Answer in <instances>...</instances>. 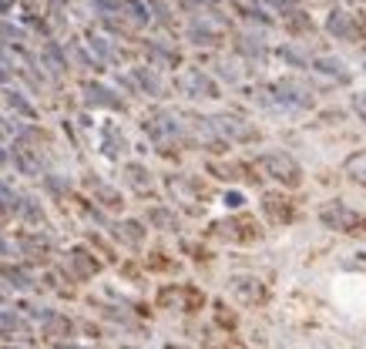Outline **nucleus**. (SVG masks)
<instances>
[{"instance_id":"nucleus-18","label":"nucleus","mask_w":366,"mask_h":349,"mask_svg":"<svg viewBox=\"0 0 366 349\" xmlns=\"http://www.w3.org/2000/svg\"><path fill=\"white\" fill-rule=\"evenodd\" d=\"M84 91H88V101H94V105H107V107L118 105V101L111 98V91H107V88H101V84H88Z\"/></svg>"},{"instance_id":"nucleus-7","label":"nucleus","mask_w":366,"mask_h":349,"mask_svg":"<svg viewBox=\"0 0 366 349\" xmlns=\"http://www.w3.org/2000/svg\"><path fill=\"white\" fill-rule=\"evenodd\" d=\"M148 131L158 141H171V138L182 135V124H178V118H171V114H162V118H152L148 121Z\"/></svg>"},{"instance_id":"nucleus-26","label":"nucleus","mask_w":366,"mask_h":349,"mask_svg":"<svg viewBox=\"0 0 366 349\" xmlns=\"http://www.w3.org/2000/svg\"><path fill=\"white\" fill-rule=\"evenodd\" d=\"M4 349H14V346H4Z\"/></svg>"},{"instance_id":"nucleus-6","label":"nucleus","mask_w":366,"mask_h":349,"mask_svg":"<svg viewBox=\"0 0 366 349\" xmlns=\"http://www.w3.org/2000/svg\"><path fill=\"white\" fill-rule=\"evenodd\" d=\"M275 91H279V101H286V105H299V107L313 105V91L303 88V84H296V81H282Z\"/></svg>"},{"instance_id":"nucleus-16","label":"nucleus","mask_w":366,"mask_h":349,"mask_svg":"<svg viewBox=\"0 0 366 349\" xmlns=\"http://www.w3.org/2000/svg\"><path fill=\"white\" fill-rule=\"evenodd\" d=\"M135 77H138V84H141V88H145L148 94H155V98H162V81H158V77H155L152 71H148V67H138Z\"/></svg>"},{"instance_id":"nucleus-5","label":"nucleus","mask_w":366,"mask_h":349,"mask_svg":"<svg viewBox=\"0 0 366 349\" xmlns=\"http://www.w3.org/2000/svg\"><path fill=\"white\" fill-rule=\"evenodd\" d=\"M67 265H71V272H74L77 279H91V275L98 272V262H94V256L88 249H71V252H67Z\"/></svg>"},{"instance_id":"nucleus-4","label":"nucleus","mask_w":366,"mask_h":349,"mask_svg":"<svg viewBox=\"0 0 366 349\" xmlns=\"http://www.w3.org/2000/svg\"><path fill=\"white\" fill-rule=\"evenodd\" d=\"M209 124H212L215 131H218V138L226 141V138H235V141H252L256 138V131L249 128V124H242L239 118H232V114H222V118H209Z\"/></svg>"},{"instance_id":"nucleus-21","label":"nucleus","mask_w":366,"mask_h":349,"mask_svg":"<svg viewBox=\"0 0 366 349\" xmlns=\"http://www.w3.org/2000/svg\"><path fill=\"white\" fill-rule=\"evenodd\" d=\"M0 329H7V333H14V329H24V322L11 312H0Z\"/></svg>"},{"instance_id":"nucleus-14","label":"nucleus","mask_w":366,"mask_h":349,"mask_svg":"<svg viewBox=\"0 0 366 349\" xmlns=\"http://www.w3.org/2000/svg\"><path fill=\"white\" fill-rule=\"evenodd\" d=\"M346 175H350L353 182H360V185H366V152H356V154H350L346 158Z\"/></svg>"},{"instance_id":"nucleus-24","label":"nucleus","mask_w":366,"mask_h":349,"mask_svg":"<svg viewBox=\"0 0 366 349\" xmlns=\"http://www.w3.org/2000/svg\"><path fill=\"white\" fill-rule=\"evenodd\" d=\"M226 205H232V209H239V205H242V195H239V192H232V195H226Z\"/></svg>"},{"instance_id":"nucleus-8","label":"nucleus","mask_w":366,"mask_h":349,"mask_svg":"<svg viewBox=\"0 0 366 349\" xmlns=\"http://www.w3.org/2000/svg\"><path fill=\"white\" fill-rule=\"evenodd\" d=\"M326 31L336 34V37H346V41H353V37H356V24H353V17L346 14V11H333L329 20H326Z\"/></svg>"},{"instance_id":"nucleus-9","label":"nucleus","mask_w":366,"mask_h":349,"mask_svg":"<svg viewBox=\"0 0 366 349\" xmlns=\"http://www.w3.org/2000/svg\"><path fill=\"white\" fill-rule=\"evenodd\" d=\"M232 292H235L242 303H256L262 296V286H259V279H252V275H235V279H232Z\"/></svg>"},{"instance_id":"nucleus-22","label":"nucleus","mask_w":366,"mask_h":349,"mask_svg":"<svg viewBox=\"0 0 366 349\" xmlns=\"http://www.w3.org/2000/svg\"><path fill=\"white\" fill-rule=\"evenodd\" d=\"M128 7H131V14H135L138 24H145V20H148V11H145V4H141V0H128Z\"/></svg>"},{"instance_id":"nucleus-20","label":"nucleus","mask_w":366,"mask_h":349,"mask_svg":"<svg viewBox=\"0 0 366 349\" xmlns=\"http://www.w3.org/2000/svg\"><path fill=\"white\" fill-rule=\"evenodd\" d=\"M44 61L51 64V71H64V58L54 51V47H44Z\"/></svg>"},{"instance_id":"nucleus-15","label":"nucleus","mask_w":366,"mask_h":349,"mask_svg":"<svg viewBox=\"0 0 366 349\" xmlns=\"http://www.w3.org/2000/svg\"><path fill=\"white\" fill-rule=\"evenodd\" d=\"M313 67H316L320 74H329V77H346V67H343V61H339V58H326V54H320V58L313 61Z\"/></svg>"},{"instance_id":"nucleus-12","label":"nucleus","mask_w":366,"mask_h":349,"mask_svg":"<svg viewBox=\"0 0 366 349\" xmlns=\"http://www.w3.org/2000/svg\"><path fill=\"white\" fill-rule=\"evenodd\" d=\"M148 222H152L155 228H162V232L178 228V218H175V212H168V209H162V205H155L152 212H148Z\"/></svg>"},{"instance_id":"nucleus-19","label":"nucleus","mask_w":366,"mask_h":349,"mask_svg":"<svg viewBox=\"0 0 366 349\" xmlns=\"http://www.w3.org/2000/svg\"><path fill=\"white\" fill-rule=\"evenodd\" d=\"M7 101H11V107H14V111H20L24 118H34V114H37L31 101H24V98H20L17 91H7Z\"/></svg>"},{"instance_id":"nucleus-10","label":"nucleus","mask_w":366,"mask_h":349,"mask_svg":"<svg viewBox=\"0 0 366 349\" xmlns=\"http://www.w3.org/2000/svg\"><path fill=\"white\" fill-rule=\"evenodd\" d=\"M14 165L24 171V175H41V158L31 152V148H14Z\"/></svg>"},{"instance_id":"nucleus-2","label":"nucleus","mask_w":366,"mask_h":349,"mask_svg":"<svg viewBox=\"0 0 366 349\" xmlns=\"http://www.w3.org/2000/svg\"><path fill=\"white\" fill-rule=\"evenodd\" d=\"M178 88H182V94H188V98H218L215 81L209 74H202L199 67L182 71V74H178Z\"/></svg>"},{"instance_id":"nucleus-23","label":"nucleus","mask_w":366,"mask_h":349,"mask_svg":"<svg viewBox=\"0 0 366 349\" xmlns=\"http://www.w3.org/2000/svg\"><path fill=\"white\" fill-rule=\"evenodd\" d=\"M353 107H356V114L366 121V94H356V98H353Z\"/></svg>"},{"instance_id":"nucleus-13","label":"nucleus","mask_w":366,"mask_h":349,"mask_svg":"<svg viewBox=\"0 0 366 349\" xmlns=\"http://www.w3.org/2000/svg\"><path fill=\"white\" fill-rule=\"evenodd\" d=\"M118 235H122L128 245H141V242H145V228H141V222H135V218H124L122 225H118Z\"/></svg>"},{"instance_id":"nucleus-1","label":"nucleus","mask_w":366,"mask_h":349,"mask_svg":"<svg viewBox=\"0 0 366 349\" xmlns=\"http://www.w3.org/2000/svg\"><path fill=\"white\" fill-rule=\"evenodd\" d=\"M259 168L269 175V178H275V182L289 185V188H296V185L303 182V168H299V162L292 158V154L286 152H266L259 154Z\"/></svg>"},{"instance_id":"nucleus-17","label":"nucleus","mask_w":366,"mask_h":349,"mask_svg":"<svg viewBox=\"0 0 366 349\" xmlns=\"http://www.w3.org/2000/svg\"><path fill=\"white\" fill-rule=\"evenodd\" d=\"M124 175H128V185H131V188H141V192L152 188V178H148V171H145L141 165H128L124 168Z\"/></svg>"},{"instance_id":"nucleus-25","label":"nucleus","mask_w":366,"mask_h":349,"mask_svg":"<svg viewBox=\"0 0 366 349\" xmlns=\"http://www.w3.org/2000/svg\"><path fill=\"white\" fill-rule=\"evenodd\" d=\"M165 349H185V346H175V343H171V346H165Z\"/></svg>"},{"instance_id":"nucleus-3","label":"nucleus","mask_w":366,"mask_h":349,"mask_svg":"<svg viewBox=\"0 0 366 349\" xmlns=\"http://www.w3.org/2000/svg\"><path fill=\"white\" fill-rule=\"evenodd\" d=\"M320 222L326 228H333V232H353V228L360 225V215L346 209L343 202H333V205H326L320 212Z\"/></svg>"},{"instance_id":"nucleus-11","label":"nucleus","mask_w":366,"mask_h":349,"mask_svg":"<svg viewBox=\"0 0 366 349\" xmlns=\"http://www.w3.org/2000/svg\"><path fill=\"white\" fill-rule=\"evenodd\" d=\"M266 212H269V218H273V222H286V218L292 215V209H289V202H286V198L266 195Z\"/></svg>"},{"instance_id":"nucleus-27","label":"nucleus","mask_w":366,"mask_h":349,"mask_svg":"<svg viewBox=\"0 0 366 349\" xmlns=\"http://www.w3.org/2000/svg\"><path fill=\"white\" fill-rule=\"evenodd\" d=\"M363 67H366V58H363Z\"/></svg>"}]
</instances>
